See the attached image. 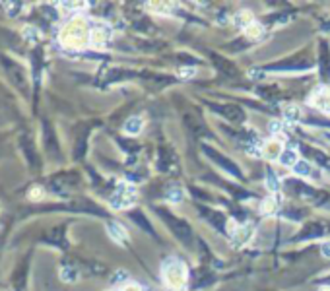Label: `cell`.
I'll return each mask as SVG.
<instances>
[{"mask_svg": "<svg viewBox=\"0 0 330 291\" xmlns=\"http://www.w3.org/2000/svg\"><path fill=\"white\" fill-rule=\"evenodd\" d=\"M245 33H247V37H249V39H258V37H262L264 27L260 25V23L253 22L249 27H247V29H245Z\"/></svg>", "mask_w": 330, "mask_h": 291, "instance_id": "obj_18", "label": "cell"}, {"mask_svg": "<svg viewBox=\"0 0 330 291\" xmlns=\"http://www.w3.org/2000/svg\"><path fill=\"white\" fill-rule=\"evenodd\" d=\"M163 219L171 225V229L175 231V235L185 245H188L190 243V239H192V233H190V227L185 223V221H181V219H177V217H171V216H167V214H163Z\"/></svg>", "mask_w": 330, "mask_h": 291, "instance_id": "obj_4", "label": "cell"}, {"mask_svg": "<svg viewBox=\"0 0 330 291\" xmlns=\"http://www.w3.org/2000/svg\"><path fill=\"white\" fill-rule=\"evenodd\" d=\"M165 196H167V200H169V202H181V200H183V196H185V192H183V188H181L179 184H173V186H169V188H167Z\"/></svg>", "mask_w": 330, "mask_h": 291, "instance_id": "obj_15", "label": "cell"}, {"mask_svg": "<svg viewBox=\"0 0 330 291\" xmlns=\"http://www.w3.org/2000/svg\"><path fill=\"white\" fill-rule=\"evenodd\" d=\"M311 103H313L315 107L330 111V89L328 87H320V89H317L315 95L311 97Z\"/></svg>", "mask_w": 330, "mask_h": 291, "instance_id": "obj_6", "label": "cell"}, {"mask_svg": "<svg viewBox=\"0 0 330 291\" xmlns=\"http://www.w3.org/2000/svg\"><path fill=\"white\" fill-rule=\"evenodd\" d=\"M280 161L282 165H287V167H293L297 163V151L295 150H284L282 155H280Z\"/></svg>", "mask_w": 330, "mask_h": 291, "instance_id": "obj_16", "label": "cell"}, {"mask_svg": "<svg viewBox=\"0 0 330 291\" xmlns=\"http://www.w3.org/2000/svg\"><path fill=\"white\" fill-rule=\"evenodd\" d=\"M319 291H330V285H324V287H320Z\"/></svg>", "mask_w": 330, "mask_h": 291, "instance_id": "obj_31", "label": "cell"}, {"mask_svg": "<svg viewBox=\"0 0 330 291\" xmlns=\"http://www.w3.org/2000/svg\"><path fill=\"white\" fill-rule=\"evenodd\" d=\"M282 142L278 140H270L266 142V146H264V155L268 157V159H280V155H282Z\"/></svg>", "mask_w": 330, "mask_h": 291, "instance_id": "obj_10", "label": "cell"}, {"mask_svg": "<svg viewBox=\"0 0 330 291\" xmlns=\"http://www.w3.org/2000/svg\"><path fill=\"white\" fill-rule=\"evenodd\" d=\"M320 252H322V256L330 258V241H328V243H322V245H320Z\"/></svg>", "mask_w": 330, "mask_h": 291, "instance_id": "obj_29", "label": "cell"}, {"mask_svg": "<svg viewBox=\"0 0 330 291\" xmlns=\"http://www.w3.org/2000/svg\"><path fill=\"white\" fill-rule=\"evenodd\" d=\"M43 188H39V186H35V188H31V190H29V198H31V200H41V198H43Z\"/></svg>", "mask_w": 330, "mask_h": 291, "instance_id": "obj_26", "label": "cell"}, {"mask_svg": "<svg viewBox=\"0 0 330 291\" xmlns=\"http://www.w3.org/2000/svg\"><path fill=\"white\" fill-rule=\"evenodd\" d=\"M293 171H295V175H299V177H307V175H311V165H309L307 161H297L295 165H293Z\"/></svg>", "mask_w": 330, "mask_h": 291, "instance_id": "obj_20", "label": "cell"}, {"mask_svg": "<svg viewBox=\"0 0 330 291\" xmlns=\"http://www.w3.org/2000/svg\"><path fill=\"white\" fill-rule=\"evenodd\" d=\"M204 150H206V153H208L212 159H216L218 163H221V167H223V169H225L227 173H231V175H237V177H241V171H239V169H237V167H235V165H233L229 159H225L223 155H218V153L212 150V148H204Z\"/></svg>", "mask_w": 330, "mask_h": 291, "instance_id": "obj_8", "label": "cell"}, {"mask_svg": "<svg viewBox=\"0 0 330 291\" xmlns=\"http://www.w3.org/2000/svg\"><path fill=\"white\" fill-rule=\"evenodd\" d=\"M136 202V190L132 188L130 184H121L115 194L111 196V206L115 210H122V208H130Z\"/></svg>", "mask_w": 330, "mask_h": 291, "instance_id": "obj_3", "label": "cell"}, {"mask_svg": "<svg viewBox=\"0 0 330 291\" xmlns=\"http://www.w3.org/2000/svg\"><path fill=\"white\" fill-rule=\"evenodd\" d=\"M233 22H235V25H239V27H249L251 23H253V16H251V12L247 10H241L235 14V18H233Z\"/></svg>", "mask_w": 330, "mask_h": 291, "instance_id": "obj_14", "label": "cell"}, {"mask_svg": "<svg viewBox=\"0 0 330 291\" xmlns=\"http://www.w3.org/2000/svg\"><path fill=\"white\" fill-rule=\"evenodd\" d=\"M60 280L66 281V283H74L78 281V270L70 268V266H64L60 270Z\"/></svg>", "mask_w": 330, "mask_h": 291, "instance_id": "obj_17", "label": "cell"}, {"mask_svg": "<svg viewBox=\"0 0 330 291\" xmlns=\"http://www.w3.org/2000/svg\"><path fill=\"white\" fill-rule=\"evenodd\" d=\"M142 126H144L142 119L132 117V119H128L126 122H124V132H126V134H130V136H134V134H140Z\"/></svg>", "mask_w": 330, "mask_h": 291, "instance_id": "obj_12", "label": "cell"}, {"mask_svg": "<svg viewBox=\"0 0 330 291\" xmlns=\"http://www.w3.org/2000/svg\"><path fill=\"white\" fill-rule=\"evenodd\" d=\"M282 128H284V124H282V122H278V120H274V122L270 124V130H272V132H280Z\"/></svg>", "mask_w": 330, "mask_h": 291, "instance_id": "obj_30", "label": "cell"}, {"mask_svg": "<svg viewBox=\"0 0 330 291\" xmlns=\"http://www.w3.org/2000/svg\"><path fill=\"white\" fill-rule=\"evenodd\" d=\"M144 291H150V289H144Z\"/></svg>", "mask_w": 330, "mask_h": 291, "instance_id": "obj_33", "label": "cell"}, {"mask_svg": "<svg viewBox=\"0 0 330 291\" xmlns=\"http://www.w3.org/2000/svg\"><path fill=\"white\" fill-rule=\"evenodd\" d=\"M111 39V29L107 25H95V27H91V35H89V45L91 47H95V49H103L105 45L109 43Z\"/></svg>", "mask_w": 330, "mask_h": 291, "instance_id": "obj_5", "label": "cell"}, {"mask_svg": "<svg viewBox=\"0 0 330 291\" xmlns=\"http://www.w3.org/2000/svg\"><path fill=\"white\" fill-rule=\"evenodd\" d=\"M299 117H301V111H299V107H295V105H286V107H284V119L297 120Z\"/></svg>", "mask_w": 330, "mask_h": 291, "instance_id": "obj_19", "label": "cell"}, {"mask_svg": "<svg viewBox=\"0 0 330 291\" xmlns=\"http://www.w3.org/2000/svg\"><path fill=\"white\" fill-rule=\"evenodd\" d=\"M121 291H144L138 283H124Z\"/></svg>", "mask_w": 330, "mask_h": 291, "instance_id": "obj_27", "label": "cell"}, {"mask_svg": "<svg viewBox=\"0 0 330 291\" xmlns=\"http://www.w3.org/2000/svg\"><path fill=\"white\" fill-rule=\"evenodd\" d=\"M266 184H268V188L270 190H278L280 188V183H278V177L274 175V171H268V177H266Z\"/></svg>", "mask_w": 330, "mask_h": 291, "instance_id": "obj_23", "label": "cell"}, {"mask_svg": "<svg viewBox=\"0 0 330 291\" xmlns=\"http://www.w3.org/2000/svg\"><path fill=\"white\" fill-rule=\"evenodd\" d=\"M126 278H128V274H126L124 270H119V272L115 274V278H113V281L117 283V281H122V280H126Z\"/></svg>", "mask_w": 330, "mask_h": 291, "instance_id": "obj_28", "label": "cell"}, {"mask_svg": "<svg viewBox=\"0 0 330 291\" xmlns=\"http://www.w3.org/2000/svg\"><path fill=\"white\" fill-rule=\"evenodd\" d=\"M107 233H109V237L113 239L115 243H121V245L128 239L124 227H122L119 221H109V223H107Z\"/></svg>", "mask_w": 330, "mask_h": 291, "instance_id": "obj_7", "label": "cell"}, {"mask_svg": "<svg viewBox=\"0 0 330 291\" xmlns=\"http://www.w3.org/2000/svg\"><path fill=\"white\" fill-rule=\"evenodd\" d=\"M206 216H208V219L216 227H223V225H225V219H223V216H221L220 212H208Z\"/></svg>", "mask_w": 330, "mask_h": 291, "instance_id": "obj_21", "label": "cell"}, {"mask_svg": "<svg viewBox=\"0 0 330 291\" xmlns=\"http://www.w3.org/2000/svg\"><path fill=\"white\" fill-rule=\"evenodd\" d=\"M260 212H262V214H274L276 202L272 200V198H266V200L262 202V206H260Z\"/></svg>", "mask_w": 330, "mask_h": 291, "instance_id": "obj_22", "label": "cell"}, {"mask_svg": "<svg viewBox=\"0 0 330 291\" xmlns=\"http://www.w3.org/2000/svg\"><path fill=\"white\" fill-rule=\"evenodd\" d=\"M89 35H91V25L84 16H74L62 25L58 33V41L66 49L72 51H82L89 45Z\"/></svg>", "mask_w": 330, "mask_h": 291, "instance_id": "obj_1", "label": "cell"}, {"mask_svg": "<svg viewBox=\"0 0 330 291\" xmlns=\"http://www.w3.org/2000/svg\"><path fill=\"white\" fill-rule=\"evenodd\" d=\"M150 8H155V12H171V8H173V4H167V2H150L148 4Z\"/></svg>", "mask_w": 330, "mask_h": 291, "instance_id": "obj_24", "label": "cell"}, {"mask_svg": "<svg viewBox=\"0 0 330 291\" xmlns=\"http://www.w3.org/2000/svg\"><path fill=\"white\" fill-rule=\"evenodd\" d=\"M324 233V227H320V225H307V227H303V231H301V235H299V239H317V237H320Z\"/></svg>", "mask_w": 330, "mask_h": 291, "instance_id": "obj_13", "label": "cell"}, {"mask_svg": "<svg viewBox=\"0 0 330 291\" xmlns=\"http://www.w3.org/2000/svg\"><path fill=\"white\" fill-rule=\"evenodd\" d=\"M320 70H322V76L330 78V51L326 43L320 45Z\"/></svg>", "mask_w": 330, "mask_h": 291, "instance_id": "obj_11", "label": "cell"}, {"mask_svg": "<svg viewBox=\"0 0 330 291\" xmlns=\"http://www.w3.org/2000/svg\"><path fill=\"white\" fill-rule=\"evenodd\" d=\"M194 74H196V68H194V66H183V68L179 70V76H181V78H192Z\"/></svg>", "mask_w": 330, "mask_h": 291, "instance_id": "obj_25", "label": "cell"}, {"mask_svg": "<svg viewBox=\"0 0 330 291\" xmlns=\"http://www.w3.org/2000/svg\"><path fill=\"white\" fill-rule=\"evenodd\" d=\"M326 138H328V140H330V134H326Z\"/></svg>", "mask_w": 330, "mask_h": 291, "instance_id": "obj_32", "label": "cell"}, {"mask_svg": "<svg viewBox=\"0 0 330 291\" xmlns=\"http://www.w3.org/2000/svg\"><path fill=\"white\" fill-rule=\"evenodd\" d=\"M163 272V281L167 283V287L177 291H183L187 287L188 281V270L187 266L179 258H167L161 266Z\"/></svg>", "mask_w": 330, "mask_h": 291, "instance_id": "obj_2", "label": "cell"}, {"mask_svg": "<svg viewBox=\"0 0 330 291\" xmlns=\"http://www.w3.org/2000/svg\"><path fill=\"white\" fill-rule=\"evenodd\" d=\"M218 111H220L225 119L233 120V122H243L245 120V113L239 107H235V105H225V107L218 109Z\"/></svg>", "mask_w": 330, "mask_h": 291, "instance_id": "obj_9", "label": "cell"}]
</instances>
